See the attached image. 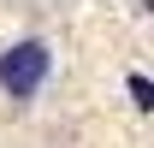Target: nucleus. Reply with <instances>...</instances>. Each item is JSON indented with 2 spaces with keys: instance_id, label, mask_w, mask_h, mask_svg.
Returning <instances> with one entry per match:
<instances>
[{
  "instance_id": "nucleus-1",
  "label": "nucleus",
  "mask_w": 154,
  "mask_h": 148,
  "mask_svg": "<svg viewBox=\"0 0 154 148\" xmlns=\"http://www.w3.org/2000/svg\"><path fill=\"white\" fill-rule=\"evenodd\" d=\"M48 65H54V54H48V42H12L6 54H0V89L6 95H36L42 83H48Z\"/></svg>"
},
{
  "instance_id": "nucleus-2",
  "label": "nucleus",
  "mask_w": 154,
  "mask_h": 148,
  "mask_svg": "<svg viewBox=\"0 0 154 148\" xmlns=\"http://www.w3.org/2000/svg\"><path fill=\"white\" fill-rule=\"evenodd\" d=\"M131 101H136V107H154V83L142 71H131Z\"/></svg>"
}]
</instances>
